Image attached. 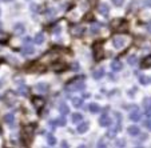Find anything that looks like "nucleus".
<instances>
[{"label": "nucleus", "instance_id": "nucleus-36", "mask_svg": "<svg viewBox=\"0 0 151 148\" xmlns=\"http://www.w3.org/2000/svg\"><path fill=\"white\" fill-rule=\"evenodd\" d=\"M146 116L147 117H151V107H147V109H146Z\"/></svg>", "mask_w": 151, "mask_h": 148}, {"label": "nucleus", "instance_id": "nucleus-18", "mask_svg": "<svg viewBox=\"0 0 151 148\" xmlns=\"http://www.w3.org/2000/svg\"><path fill=\"white\" fill-rule=\"evenodd\" d=\"M4 122L7 123L8 125H12L15 123V117H14V114H7V115H4Z\"/></svg>", "mask_w": 151, "mask_h": 148}, {"label": "nucleus", "instance_id": "nucleus-3", "mask_svg": "<svg viewBox=\"0 0 151 148\" xmlns=\"http://www.w3.org/2000/svg\"><path fill=\"white\" fill-rule=\"evenodd\" d=\"M70 34L75 37L82 36V35L84 34V28H83L82 26H71V28H70Z\"/></svg>", "mask_w": 151, "mask_h": 148}, {"label": "nucleus", "instance_id": "nucleus-27", "mask_svg": "<svg viewBox=\"0 0 151 148\" xmlns=\"http://www.w3.org/2000/svg\"><path fill=\"white\" fill-rule=\"evenodd\" d=\"M47 142H48V144L52 147V145H55V144H56V137H55L54 135L48 134V135H47Z\"/></svg>", "mask_w": 151, "mask_h": 148}, {"label": "nucleus", "instance_id": "nucleus-19", "mask_svg": "<svg viewBox=\"0 0 151 148\" xmlns=\"http://www.w3.org/2000/svg\"><path fill=\"white\" fill-rule=\"evenodd\" d=\"M130 120L131 122H139L140 120V114H139V111H131V114H130Z\"/></svg>", "mask_w": 151, "mask_h": 148}, {"label": "nucleus", "instance_id": "nucleus-17", "mask_svg": "<svg viewBox=\"0 0 151 148\" xmlns=\"http://www.w3.org/2000/svg\"><path fill=\"white\" fill-rule=\"evenodd\" d=\"M142 68H151V55L146 56L142 60Z\"/></svg>", "mask_w": 151, "mask_h": 148}, {"label": "nucleus", "instance_id": "nucleus-40", "mask_svg": "<svg viewBox=\"0 0 151 148\" xmlns=\"http://www.w3.org/2000/svg\"><path fill=\"white\" fill-rule=\"evenodd\" d=\"M98 147H106V144L103 142H100V143H98Z\"/></svg>", "mask_w": 151, "mask_h": 148}, {"label": "nucleus", "instance_id": "nucleus-41", "mask_svg": "<svg viewBox=\"0 0 151 148\" xmlns=\"http://www.w3.org/2000/svg\"><path fill=\"white\" fill-rule=\"evenodd\" d=\"M0 87H3V82H0Z\"/></svg>", "mask_w": 151, "mask_h": 148}, {"label": "nucleus", "instance_id": "nucleus-20", "mask_svg": "<svg viewBox=\"0 0 151 148\" xmlns=\"http://www.w3.org/2000/svg\"><path fill=\"white\" fill-rule=\"evenodd\" d=\"M88 111L92 112V114H98V112L100 111L99 104H96V103H91V104L88 105Z\"/></svg>", "mask_w": 151, "mask_h": 148}, {"label": "nucleus", "instance_id": "nucleus-33", "mask_svg": "<svg viewBox=\"0 0 151 148\" xmlns=\"http://www.w3.org/2000/svg\"><path fill=\"white\" fill-rule=\"evenodd\" d=\"M111 1H112V3H114L116 7L123 6V3H124V0H111Z\"/></svg>", "mask_w": 151, "mask_h": 148}, {"label": "nucleus", "instance_id": "nucleus-42", "mask_svg": "<svg viewBox=\"0 0 151 148\" xmlns=\"http://www.w3.org/2000/svg\"><path fill=\"white\" fill-rule=\"evenodd\" d=\"M0 28H1V24H0Z\"/></svg>", "mask_w": 151, "mask_h": 148}, {"label": "nucleus", "instance_id": "nucleus-13", "mask_svg": "<svg viewBox=\"0 0 151 148\" xmlns=\"http://www.w3.org/2000/svg\"><path fill=\"white\" fill-rule=\"evenodd\" d=\"M36 89L40 94H47V92H48V84H46V83H37Z\"/></svg>", "mask_w": 151, "mask_h": 148}, {"label": "nucleus", "instance_id": "nucleus-2", "mask_svg": "<svg viewBox=\"0 0 151 148\" xmlns=\"http://www.w3.org/2000/svg\"><path fill=\"white\" fill-rule=\"evenodd\" d=\"M112 44H114V47L116 49H120L126 46V39L123 36H115L112 39Z\"/></svg>", "mask_w": 151, "mask_h": 148}, {"label": "nucleus", "instance_id": "nucleus-34", "mask_svg": "<svg viewBox=\"0 0 151 148\" xmlns=\"http://www.w3.org/2000/svg\"><path fill=\"white\" fill-rule=\"evenodd\" d=\"M115 145H116V147H124V140H123V139L116 140V143H115Z\"/></svg>", "mask_w": 151, "mask_h": 148}, {"label": "nucleus", "instance_id": "nucleus-11", "mask_svg": "<svg viewBox=\"0 0 151 148\" xmlns=\"http://www.w3.org/2000/svg\"><path fill=\"white\" fill-rule=\"evenodd\" d=\"M34 125H27V127H24V129H23V137H26L27 140H29L31 139V136H32V132H34Z\"/></svg>", "mask_w": 151, "mask_h": 148}, {"label": "nucleus", "instance_id": "nucleus-21", "mask_svg": "<svg viewBox=\"0 0 151 148\" xmlns=\"http://www.w3.org/2000/svg\"><path fill=\"white\" fill-rule=\"evenodd\" d=\"M59 111L62 115H68L70 112V108H68V105L66 104V103H62V104L59 105Z\"/></svg>", "mask_w": 151, "mask_h": 148}, {"label": "nucleus", "instance_id": "nucleus-28", "mask_svg": "<svg viewBox=\"0 0 151 148\" xmlns=\"http://www.w3.org/2000/svg\"><path fill=\"white\" fill-rule=\"evenodd\" d=\"M127 63L128 64H130V66H135V64H137L138 63V59H137V56H130L127 59Z\"/></svg>", "mask_w": 151, "mask_h": 148}, {"label": "nucleus", "instance_id": "nucleus-5", "mask_svg": "<svg viewBox=\"0 0 151 148\" xmlns=\"http://www.w3.org/2000/svg\"><path fill=\"white\" fill-rule=\"evenodd\" d=\"M88 128H90L88 122H80L79 124H78L76 131H78V134H86V132L88 131Z\"/></svg>", "mask_w": 151, "mask_h": 148}, {"label": "nucleus", "instance_id": "nucleus-6", "mask_svg": "<svg viewBox=\"0 0 151 148\" xmlns=\"http://www.w3.org/2000/svg\"><path fill=\"white\" fill-rule=\"evenodd\" d=\"M92 49H94V56L95 59H102V44L100 43H95L94 47H92Z\"/></svg>", "mask_w": 151, "mask_h": 148}, {"label": "nucleus", "instance_id": "nucleus-12", "mask_svg": "<svg viewBox=\"0 0 151 148\" xmlns=\"http://www.w3.org/2000/svg\"><path fill=\"white\" fill-rule=\"evenodd\" d=\"M127 132H128V135L130 136H138L139 135V132H140V129H139V127L138 125H130L127 128Z\"/></svg>", "mask_w": 151, "mask_h": 148}, {"label": "nucleus", "instance_id": "nucleus-7", "mask_svg": "<svg viewBox=\"0 0 151 148\" xmlns=\"http://www.w3.org/2000/svg\"><path fill=\"white\" fill-rule=\"evenodd\" d=\"M111 119H110L109 115H103L102 117L99 119V125L100 127H110L111 125Z\"/></svg>", "mask_w": 151, "mask_h": 148}, {"label": "nucleus", "instance_id": "nucleus-24", "mask_svg": "<svg viewBox=\"0 0 151 148\" xmlns=\"http://www.w3.org/2000/svg\"><path fill=\"white\" fill-rule=\"evenodd\" d=\"M72 104H74L75 108H79L83 104V99L82 97H74V99H72Z\"/></svg>", "mask_w": 151, "mask_h": 148}, {"label": "nucleus", "instance_id": "nucleus-26", "mask_svg": "<svg viewBox=\"0 0 151 148\" xmlns=\"http://www.w3.org/2000/svg\"><path fill=\"white\" fill-rule=\"evenodd\" d=\"M118 131H119V129H118V127H116V128L109 129V131H107V137H110V139L115 137V136H116V134H118Z\"/></svg>", "mask_w": 151, "mask_h": 148}, {"label": "nucleus", "instance_id": "nucleus-10", "mask_svg": "<svg viewBox=\"0 0 151 148\" xmlns=\"http://www.w3.org/2000/svg\"><path fill=\"white\" fill-rule=\"evenodd\" d=\"M26 32V27H24L23 23H16L14 26V34L16 35H24Z\"/></svg>", "mask_w": 151, "mask_h": 148}, {"label": "nucleus", "instance_id": "nucleus-39", "mask_svg": "<svg viewBox=\"0 0 151 148\" xmlns=\"http://www.w3.org/2000/svg\"><path fill=\"white\" fill-rule=\"evenodd\" d=\"M145 4H146V6H147V7H150V8H151V0H146V1H145Z\"/></svg>", "mask_w": 151, "mask_h": 148}, {"label": "nucleus", "instance_id": "nucleus-37", "mask_svg": "<svg viewBox=\"0 0 151 148\" xmlns=\"http://www.w3.org/2000/svg\"><path fill=\"white\" fill-rule=\"evenodd\" d=\"M145 125H146V127H147V129H148V131H151V119H150V120H147V122L145 123Z\"/></svg>", "mask_w": 151, "mask_h": 148}, {"label": "nucleus", "instance_id": "nucleus-1", "mask_svg": "<svg viewBox=\"0 0 151 148\" xmlns=\"http://www.w3.org/2000/svg\"><path fill=\"white\" fill-rule=\"evenodd\" d=\"M86 88V83L83 80V77H75L71 82H68L66 84V91H83Z\"/></svg>", "mask_w": 151, "mask_h": 148}, {"label": "nucleus", "instance_id": "nucleus-25", "mask_svg": "<svg viewBox=\"0 0 151 148\" xmlns=\"http://www.w3.org/2000/svg\"><path fill=\"white\" fill-rule=\"evenodd\" d=\"M54 125H59V127H64L66 125V119L64 117H59V119L54 120V123H52Z\"/></svg>", "mask_w": 151, "mask_h": 148}, {"label": "nucleus", "instance_id": "nucleus-31", "mask_svg": "<svg viewBox=\"0 0 151 148\" xmlns=\"http://www.w3.org/2000/svg\"><path fill=\"white\" fill-rule=\"evenodd\" d=\"M8 39H9V37L7 36L6 34H0V43H1V44H3V43L6 44L7 41H8Z\"/></svg>", "mask_w": 151, "mask_h": 148}, {"label": "nucleus", "instance_id": "nucleus-14", "mask_svg": "<svg viewBox=\"0 0 151 148\" xmlns=\"http://www.w3.org/2000/svg\"><path fill=\"white\" fill-rule=\"evenodd\" d=\"M52 68L56 72H62V71H64V69H67V64L66 63H55L54 66H52Z\"/></svg>", "mask_w": 151, "mask_h": 148}, {"label": "nucleus", "instance_id": "nucleus-16", "mask_svg": "<svg viewBox=\"0 0 151 148\" xmlns=\"http://www.w3.org/2000/svg\"><path fill=\"white\" fill-rule=\"evenodd\" d=\"M92 76H94L95 80H100L103 76H104V68H98L96 71H94Z\"/></svg>", "mask_w": 151, "mask_h": 148}, {"label": "nucleus", "instance_id": "nucleus-30", "mask_svg": "<svg viewBox=\"0 0 151 148\" xmlns=\"http://www.w3.org/2000/svg\"><path fill=\"white\" fill-rule=\"evenodd\" d=\"M90 29H91L92 34H98V32H99V29H100V26H99V24H92Z\"/></svg>", "mask_w": 151, "mask_h": 148}, {"label": "nucleus", "instance_id": "nucleus-15", "mask_svg": "<svg viewBox=\"0 0 151 148\" xmlns=\"http://www.w3.org/2000/svg\"><path fill=\"white\" fill-rule=\"evenodd\" d=\"M44 40H46V36H44L43 32H40V34H37L36 36L34 37V43L35 44H43L44 43Z\"/></svg>", "mask_w": 151, "mask_h": 148}, {"label": "nucleus", "instance_id": "nucleus-35", "mask_svg": "<svg viewBox=\"0 0 151 148\" xmlns=\"http://www.w3.org/2000/svg\"><path fill=\"white\" fill-rule=\"evenodd\" d=\"M139 82L142 83V84H147L148 80H147V77L146 76H139Z\"/></svg>", "mask_w": 151, "mask_h": 148}, {"label": "nucleus", "instance_id": "nucleus-22", "mask_svg": "<svg viewBox=\"0 0 151 148\" xmlns=\"http://www.w3.org/2000/svg\"><path fill=\"white\" fill-rule=\"evenodd\" d=\"M35 52V48L31 46H26L24 48H22V54L23 55H32Z\"/></svg>", "mask_w": 151, "mask_h": 148}, {"label": "nucleus", "instance_id": "nucleus-29", "mask_svg": "<svg viewBox=\"0 0 151 148\" xmlns=\"http://www.w3.org/2000/svg\"><path fill=\"white\" fill-rule=\"evenodd\" d=\"M28 92H29V91H28V88H27L26 86H24V87L22 86V87L19 88V94H20V95H24V96H27V95H28Z\"/></svg>", "mask_w": 151, "mask_h": 148}, {"label": "nucleus", "instance_id": "nucleus-23", "mask_svg": "<svg viewBox=\"0 0 151 148\" xmlns=\"http://www.w3.org/2000/svg\"><path fill=\"white\" fill-rule=\"evenodd\" d=\"M83 120V115L79 114V112H76V114L72 115V123H75V124H78V123H80Z\"/></svg>", "mask_w": 151, "mask_h": 148}, {"label": "nucleus", "instance_id": "nucleus-38", "mask_svg": "<svg viewBox=\"0 0 151 148\" xmlns=\"http://www.w3.org/2000/svg\"><path fill=\"white\" fill-rule=\"evenodd\" d=\"M60 147H63V148H66V147H68V143L66 142V140H63L62 142V144H60Z\"/></svg>", "mask_w": 151, "mask_h": 148}, {"label": "nucleus", "instance_id": "nucleus-32", "mask_svg": "<svg viewBox=\"0 0 151 148\" xmlns=\"http://www.w3.org/2000/svg\"><path fill=\"white\" fill-rule=\"evenodd\" d=\"M71 69H72V71H79V69H80L79 63H76V61L72 63V64H71Z\"/></svg>", "mask_w": 151, "mask_h": 148}, {"label": "nucleus", "instance_id": "nucleus-9", "mask_svg": "<svg viewBox=\"0 0 151 148\" xmlns=\"http://www.w3.org/2000/svg\"><path fill=\"white\" fill-rule=\"evenodd\" d=\"M111 69L114 72H120L123 69V64L120 60H112L111 61Z\"/></svg>", "mask_w": 151, "mask_h": 148}, {"label": "nucleus", "instance_id": "nucleus-8", "mask_svg": "<svg viewBox=\"0 0 151 148\" xmlns=\"http://www.w3.org/2000/svg\"><path fill=\"white\" fill-rule=\"evenodd\" d=\"M98 11H99L100 15H103V16H107L110 12V7L109 4H106V3H100L99 6H98Z\"/></svg>", "mask_w": 151, "mask_h": 148}, {"label": "nucleus", "instance_id": "nucleus-4", "mask_svg": "<svg viewBox=\"0 0 151 148\" xmlns=\"http://www.w3.org/2000/svg\"><path fill=\"white\" fill-rule=\"evenodd\" d=\"M32 105H34L36 109H42L44 105H46V100L43 97H34L32 99Z\"/></svg>", "mask_w": 151, "mask_h": 148}]
</instances>
